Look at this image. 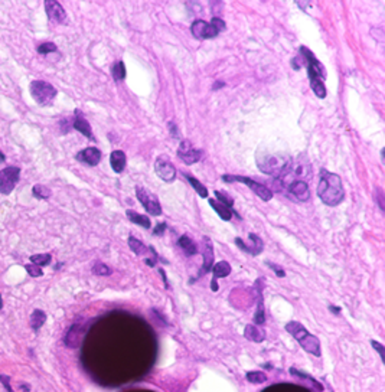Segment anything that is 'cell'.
<instances>
[{"label":"cell","mask_w":385,"mask_h":392,"mask_svg":"<svg viewBox=\"0 0 385 392\" xmlns=\"http://www.w3.org/2000/svg\"><path fill=\"white\" fill-rule=\"evenodd\" d=\"M299 55L302 56L305 66L307 68V77L310 81V88L319 98L326 97V87H325V79H326V71L323 63L313 55L312 51H309L306 47H300Z\"/></svg>","instance_id":"6da1fadb"},{"label":"cell","mask_w":385,"mask_h":392,"mask_svg":"<svg viewBox=\"0 0 385 392\" xmlns=\"http://www.w3.org/2000/svg\"><path fill=\"white\" fill-rule=\"evenodd\" d=\"M318 196L321 198V201L325 205L337 206L345 198L342 179L336 173H332V172L322 169L319 185H318Z\"/></svg>","instance_id":"7a4b0ae2"},{"label":"cell","mask_w":385,"mask_h":392,"mask_svg":"<svg viewBox=\"0 0 385 392\" xmlns=\"http://www.w3.org/2000/svg\"><path fill=\"white\" fill-rule=\"evenodd\" d=\"M293 159L284 153H274V152H257V166L258 169L270 174L273 177L283 179L287 176L289 170L291 168Z\"/></svg>","instance_id":"3957f363"},{"label":"cell","mask_w":385,"mask_h":392,"mask_svg":"<svg viewBox=\"0 0 385 392\" xmlns=\"http://www.w3.org/2000/svg\"><path fill=\"white\" fill-rule=\"evenodd\" d=\"M286 330L294 337L300 346L303 347V350H306L307 353L319 358L321 356V340L316 336H313L302 323L299 322H289L286 325Z\"/></svg>","instance_id":"277c9868"},{"label":"cell","mask_w":385,"mask_h":392,"mask_svg":"<svg viewBox=\"0 0 385 392\" xmlns=\"http://www.w3.org/2000/svg\"><path fill=\"white\" fill-rule=\"evenodd\" d=\"M31 94H32V98L39 106H51L52 101L55 100L58 91L49 82L42 81V79H35L31 82Z\"/></svg>","instance_id":"5b68a950"},{"label":"cell","mask_w":385,"mask_h":392,"mask_svg":"<svg viewBox=\"0 0 385 392\" xmlns=\"http://www.w3.org/2000/svg\"><path fill=\"white\" fill-rule=\"evenodd\" d=\"M221 179L224 182H241V183H244L245 186H248L264 202H269L273 198V192H272L270 188H267L266 185H261V183L253 180L251 177H247V176H235V174H224Z\"/></svg>","instance_id":"8992f818"},{"label":"cell","mask_w":385,"mask_h":392,"mask_svg":"<svg viewBox=\"0 0 385 392\" xmlns=\"http://www.w3.org/2000/svg\"><path fill=\"white\" fill-rule=\"evenodd\" d=\"M136 195H137V199L139 202L144 206V209L147 211V214L153 215V217H159L162 215V206H160V202L158 199L156 195L150 193L147 189L142 188V186H137L136 188Z\"/></svg>","instance_id":"52a82bcc"},{"label":"cell","mask_w":385,"mask_h":392,"mask_svg":"<svg viewBox=\"0 0 385 392\" xmlns=\"http://www.w3.org/2000/svg\"><path fill=\"white\" fill-rule=\"evenodd\" d=\"M20 179V169L9 166L0 170V193L9 195L15 189L16 183Z\"/></svg>","instance_id":"ba28073f"},{"label":"cell","mask_w":385,"mask_h":392,"mask_svg":"<svg viewBox=\"0 0 385 392\" xmlns=\"http://www.w3.org/2000/svg\"><path fill=\"white\" fill-rule=\"evenodd\" d=\"M177 157L186 165H193L199 162V159L202 157V150L193 147V144L189 140H182L177 149Z\"/></svg>","instance_id":"9c48e42d"},{"label":"cell","mask_w":385,"mask_h":392,"mask_svg":"<svg viewBox=\"0 0 385 392\" xmlns=\"http://www.w3.org/2000/svg\"><path fill=\"white\" fill-rule=\"evenodd\" d=\"M155 172L156 174L163 180V182H173L176 179V169L173 166V163L170 162V159L162 155L156 159L155 162Z\"/></svg>","instance_id":"30bf717a"},{"label":"cell","mask_w":385,"mask_h":392,"mask_svg":"<svg viewBox=\"0 0 385 392\" xmlns=\"http://www.w3.org/2000/svg\"><path fill=\"white\" fill-rule=\"evenodd\" d=\"M191 32L196 39H212V38H217L220 33L211 23L202 19H196L191 25Z\"/></svg>","instance_id":"8fae6325"},{"label":"cell","mask_w":385,"mask_h":392,"mask_svg":"<svg viewBox=\"0 0 385 392\" xmlns=\"http://www.w3.org/2000/svg\"><path fill=\"white\" fill-rule=\"evenodd\" d=\"M286 193L294 201L305 202L310 196V189H309L306 180H291V182L287 183Z\"/></svg>","instance_id":"7c38bea8"},{"label":"cell","mask_w":385,"mask_h":392,"mask_svg":"<svg viewBox=\"0 0 385 392\" xmlns=\"http://www.w3.org/2000/svg\"><path fill=\"white\" fill-rule=\"evenodd\" d=\"M202 255H204V264H202V270H199L198 279L205 276L207 273H209L212 270L214 266V247H212V241L208 236H204V242H202Z\"/></svg>","instance_id":"4fadbf2b"},{"label":"cell","mask_w":385,"mask_h":392,"mask_svg":"<svg viewBox=\"0 0 385 392\" xmlns=\"http://www.w3.org/2000/svg\"><path fill=\"white\" fill-rule=\"evenodd\" d=\"M248 238L253 241L251 245H245L244 241H242L241 238H235V245H237L241 251L250 254V255H258V254L263 251V248H264L263 239H261L258 235H256V234H250Z\"/></svg>","instance_id":"5bb4252c"},{"label":"cell","mask_w":385,"mask_h":392,"mask_svg":"<svg viewBox=\"0 0 385 392\" xmlns=\"http://www.w3.org/2000/svg\"><path fill=\"white\" fill-rule=\"evenodd\" d=\"M45 10L48 17L55 23H65L66 22V12L65 9L55 1V0H47L45 1Z\"/></svg>","instance_id":"9a60e30c"},{"label":"cell","mask_w":385,"mask_h":392,"mask_svg":"<svg viewBox=\"0 0 385 392\" xmlns=\"http://www.w3.org/2000/svg\"><path fill=\"white\" fill-rule=\"evenodd\" d=\"M77 160L84 163V165H88V166H97L101 160V152L97 149V147H87L81 152L77 153Z\"/></svg>","instance_id":"2e32d148"},{"label":"cell","mask_w":385,"mask_h":392,"mask_svg":"<svg viewBox=\"0 0 385 392\" xmlns=\"http://www.w3.org/2000/svg\"><path fill=\"white\" fill-rule=\"evenodd\" d=\"M72 127L77 131H80L81 134H84L85 137H88L90 140H94V136H93V131H91V125H90V123L87 121V118L84 117V114L80 111V110H75Z\"/></svg>","instance_id":"e0dca14e"},{"label":"cell","mask_w":385,"mask_h":392,"mask_svg":"<svg viewBox=\"0 0 385 392\" xmlns=\"http://www.w3.org/2000/svg\"><path fill=\"white\" fill-rule=\"evenodd\" d=\"M82 339V328L81 325H72L71 329L68 330V333L65 335V345L68 347H78Z\"/></svg>","instance_id":"ac0fdd59"},{"label":"cell","mask_w":385,"mask_h":392,"mask_svg":"<svg viewBox=\"0 0 385 392\" xmlns=\"http://www.w3.org/2000/svg\"><path fill=\"white\" fill-rule=\"evenodd\" d=\"M208 202H209V205L212 206V209H214V211H215V212L220 215V218L222 220V221H226V222H228V221H231V218H232V215H234V214H235V215L240 218V215L235 212V209H229L228 206L222 205V204L218 202L217 199H209Z\"/></svg>","instance_id":"d6986e66"},{"label":"cell","mask_w":385,"mask_h":392,"mask_svg":"<svg viewBox=\"0 0 385 392\" xmlns=\"http://www.w3.org/2000/svg\"><path fill=\"white\" fill-rule=\"evenodd\" d=\"M244 336H245V339L251 340V342L260 343V342H263L266 339V332L257 325H247L245 329H244Z\"/></svg>","instance_id":"ffe728a7"},{"label":"cell","mask_w":385,"mask_h":392,"mask_svg":"<svg viewBox=\"0 0 385 392\" xmlns=\"http://www.w3.org/2000/svg\"><path fill=\"white\" fill-rule=\"evenodd\" d=\"M126 162H127V159H126L124 152H121V150H114V152H111L110 165L111 169H112L115 173H121V172L126 169Z\"/></svg>","instance_id":"44dd1931"},{"label":"cell","mask_w":385,"mask_h":392,"mask_svg":"<svg viewBox=\"0 0 385 392\" xmlns=\"http://www.w3.org/2000/svg\"><path fill=\"white\" fill-rule=\"evenodd\" d=\"M258 297H257V309L254 314V323L257 326H263L266 323V312H264V300H263V288L258 287Z\"/></svg>","instance_id":"7402d4cb"},{"label":"cell","mask_w":385,"mask_h":392,"mask_svg":"<svg viewBox=\"0 0 385 392\" xmlns=\"http://www.w3.org/2000/svg\"><path fill=\"white\" fill-rule=\"evenodd\" d=\"M177 245L183 250L185 255H188V257H192V255H195V254L198 252L196 244H195L193 239L189 238L188 235H182V236L177 239Z\"/></svg>","instance_id":"603a6c76"},{"label":"cell","mask_w":385,"mask_h":392,"mask_svg":"<svg viewBox=\"0 0 385 392\" xmlns=\"http://www.w3.org/2000/svg\"><path fill=\"white\" fill-rule=\"evenodd\" d=\"M126 215H127L128 221H130V222H133V224L139 225V226H143V228H146V229H149V228L152 226V222H150L149 217H146V215H140V214H137L136 211L127 209V211H126Z\"/></svg>","instance_id":"cb8c5ba5"},{"label":"cell","mask_w":385,"mask_h":392,"mask_svg":"<svg viewBox=\"0 0 385 392\" xmlns=\"http://www.w3.org/2000/svg\"><path fill=\"white\" fill-rule=\"evenodd\" d=\"M45 322H47V313L44 310H39V309L33 310V313L31 314V328L35 332H38L44 326Z\"/></svg>","instance_id":"d4e9b609"},{"label":"cell","mask_w":385,"mask_h":392,"mask_svg":"<svg viewBox=\"0 0 385 392\" xmlns=\"http://www.w3.org/2000/svg\"><path fill=\"white\" fill-rule=\"evenodd\" d=\"M128 247H130V250L136 254V255H146L147 254V247L140 241V239H137L136 236H133V235H130L128 236Z\"/></svg>","instance_id":"484cf974"},{"label":"cell","mask_w":385,"mask_h":392,"mask_svg":"<svg viewBox=\"0 0 385 392\" xmlns=\"http://www.w3.org/2000/svg\"><path fill=\"white\" fill-rule=\"evenodd\" d=\"M212 274H214V279H215V280L224 279V277L229 276V274H231V266H229V263H226V261H220V263H217V264L212 267Z\"/></svg>","instance_id":"4316f807"},{"label":"cell","mask_w":385,"mask_h":392,"mask_svg":"<svg viewBox=\"0 0 385 392\" xmlns=\"http://www.w3.org/2000/svg\"><path fill=\"white\" fill-rule=\"evenodd\" d=\"M183 176L188 179V182L191 183V186L195 189V192H196V193H198L201 198H204V199H207V198H208V189H207V188H205V186H204V185H202V183H201L198 179H195L193 176H189L186 172H183Z\"/></svg>","instance_id":"83f0119b"},{"label":"cell","mask_w":385,"mask_h":392,"mask_svg":"<svg viewBox=\"0 0 385 392\" xmlns=\"http://www.w3.org/2000/svg\"><path fill=\"white\" fill-rule=\"evenodd\" d=\"M111 75L115 81H121L126 78V65L123 61H117L114 62L112 68H111Z\"/></svg>","instance_id":"f1b7e54d"},{"label":"cell","mask_w":385,"mask_h":392,"mask_svg":"<svg viewBox=\"0 0 385 392\" xmlns=\"http://www.w3.org/2000/svg\"><path fill=\"white\" fill-rule=\"evenodd\" d=\"M247 381L251 382V384H264L267 381V375L261 371H251V372H247L245 375Z\"/></svg>","instance_id":"f546056e"},{"label":"cell","mask_w":385,"mask_h":392,"mask_svg":"<svg viewBox=\"0 0 385 392\" xmlns=\"http://www.w3.org/2000/svg\"><path fill=\"white\" fill-rule=\"evenodd\" d=\"M51 260H52L51 254H36V255H31L32 264L39 266L41 268L45 267V266H48V264L51 263Z\"/></svg>","instance_id":"4dcf8cb0"},{"label":"cell","mask_w":385,"mask_h":392,"mask_svg":"<svg viewBox=\"0 0 385 392\" xmlns=\"http://www.w3.org/2000/svg\"><path fill=\"white\" fill-rule=\"evenodd\" d=\"M32 193L36 199H48L51 196V190L44 185H35L32 188Z\"/></svg>","instance_id":"1f68e13d"},{"label":"cell","mask_w":385,"mask_h":392,"mask_svg":"<svg viewBox=\"0 0 385 392\" xmlns=\"http://www.w3.org/2000/svg\"><path fill=\"white\" fill-rule=\"evenodd\" d=\"M214 193H215L218 202H221L225 206H228L229 209H234V199H232V196H229L226 192H222V190H215Z\"/></svg>","instance_id":"d6a6232c"},{"label":"cell","mask_w":385,"mask_h":392,"mask_svg":"<svg viewBox=\"0 0 385 392\" xmlns=\"http://www.w3.org/2000/svg\"><path fill=\"white\" fill-rule=\"evenodd\" d=\"M93 274L104 277V276L111 274V270L109 268V266H106V264H103V263H97V264L93 267Z\"/></svg>","instance_id":"836d02e7"},{"label":"cell","mask_w":385,"mask_h":392,"mask_svg":"<svg viewBox=\"0 0 385 392\" xmlns=\"http://www.w3.org/2000/svg\"><path fill=\"white\" fill-rule=\"evenodd\" d=\"M25 270L26 273L31 276V277H42L44 276V271L39 266H35V264H26L25 266Z\"/></svg>","instance_id":"e575fe53"},{"label":"cell","mask_w":385,"mask_h":392,"mask_svg":"<svg viewBox=\"0 0 385 392\" xmlns=\"http://www.w3.org/2000/svg\"><path fill=\"white\" fill-rule=\"evenodd\" d=\"M51 52H56V45L52 42H47V44H42L38 47V54H42V55H47V54H51Z\"/></svg>","instance_id":"d590c367"},{"label":"cell","mask_w":385,"mask_h":392,"mask_svg":"<svg viewBox=\"0 0 385 392\" xmlns=\"http://www.w3.org/2000/svg\"><path fill=\"white\" fill-rule=\"evenodd\" d=\"M371 346L380 353V358H381V361H383V363H385V347L380 343V342H377V340H371Z\"/></svg>","instance_id":"8d00e7d4"},{"label":"cell","mask_w":385,"mask_h":392,"mask_svg":"<svg viewBox=\"0 0 385 392\" xmlns=\"http://www.w3.org/2000/svg\"><path fill=\"white\" fill-rule=\"evenodd\" d=\"M209 23H211V25H212V26H214V28H215V29H217L218 32H222V31H225V28H226V26H225V22H224L222 19H220L218 16L212 17V20H211Z\"/></svg>","instance_id":"74e56055"},{"label":"cell","mask_w":385,"mask_h":392,"mask_svg":"<svg viewBox=\"0 0 385 392\" xmlns=\"http://www.w3.org/2000/svg\"><path fill=\"white\" fill-rule=\"evenodd\" d=\"M267 266L274 271L275 274H277V277H280V279H283V277H286V271L283 270V268H280V267H277L275 264H273V263H267Z\"/></svg>","instance_id":"f35d334b"},{"label":"cell","mask_w":385,"mask_h":392,"mask_svg":"<svg viewBox=\"0 0 385 392\" xmlns=\"http://www.w3.org/2000/svg\"><path fill=\"white\" fill-rule=\"evenodd\" d=\"M0 382L6 387V390H7V392H13V390H12V387H10V378L9 376H6V375H0Z\"/></svg>","instance_id":"ab89813d"},{"label":"cell","mask_w":385,"mask_h":392,"mask_svg":"<svg viewBox=\"0 0 385 392\" xmlns=\"http://www.w3.org/2000/svg\"><path fill=\"white\" fill-rule=\"evenodd\" d=\"M169 130H170V133H172L173 137H176V139L179 137V140H182V139H180V134H179V130H177V127H176L173 123H169Z\"/></svg>","instance_id":"60d3db41"},{"label":"cell","mask_w":385,"mask_h":392,"mask_svg":"<svg viewBox=\"0 0 385 392\" xmlns=\"http://www.w3.org/2000/svg\"><path fill=\"white\" fill-rule=\"evenodd\" d=\"M166 231V224H159L156 228H155V231H153V235H163Z\"/></svg>","instance_id":"b9f144b4"},{"label":"cell","mask_w":385,"mask_h":392,"mask_svg":"<svg viewBox=\"0 0 385 392\" xmlns=\"http://www.w3.org/2000/svg\"><path fill=\"white\" fill-rule=\"evenodd\" d=\"M377 193H378V195H377L375 198H377V201H378V204H380L381 211H384L385 208H384V204H383V190H381V189H377Z\"/></svg>","instance_id":"7bdbcfd3"},{"label":"cell","mask_w":385,"mask_h":392,"mask_svg":"<svg viewBox=\"0 0 385 392\" xmlns=\"http://www.w3.org/2000/svg\"><path fill=\"white\" fill-rule=\"evenodd\" d=\"M224 85H225V82H224V81H217V82H215V84L212 85V90H214V91H217L218 88L224 87Z\"/></svg>","instance_id":"ee69618b"},{"label":"cell","mask_w":385,"mask_h":392,"mask_svg":"<svg viewBox=\"0 0 385 392\" xmlns=\"http://www.w3.org/2000/svg\"><path fill=\"white\" fill-rule=\"evenodd\" d=\"M211 290L212 291H218V284H217L215 279H212V281H211Z\"/></svg>","instance_id":"f6af8a7d"},{"label":"cell","mask_w":385,"mask_h":392,"mask_svg":"<svg viewBox=\"0 0 385 392\" xmlns=\"http://www.w3.org/2000/svg\"><path fill=\"white\" fill-rule=\"evenodd\" d=\"M329 310H332L333 314H339L340 313V307H336V306H329Z\"/></svg>","instance_id":"bcb514c9"},{"label":"cell","mask_w":385,"mask_h":392,"mask_svg":"<svg viewBox=\"0 0 385 392\" xmlns=\"http://www.w3.org/2000/svg\"><path fill=\"white\" fill-rule=\"evenodd\" d=\"M4 160H6V157H4V155L0 152V162H4Z\"/></svg>","instance_id":"7dc6e473"},{"label":"cell","mask_w":385,"mask_h":392,"mask_svg":"<svg viewBox=\"0 0 385 392\" xmlns=\"http://www.w3.org/2000/svg\"><path fill=\"white\" fill-rule=\"evenodd\" d=\"M3 307V300H1V296H0V309Z\"/></svg>","instance_id":"c3c4849f"}]
</instances>
